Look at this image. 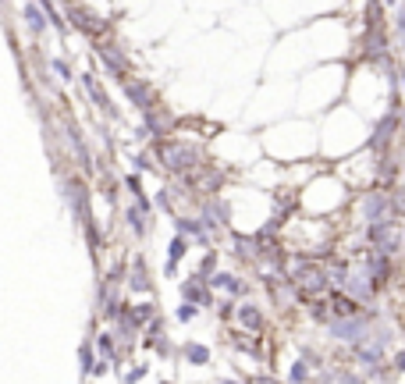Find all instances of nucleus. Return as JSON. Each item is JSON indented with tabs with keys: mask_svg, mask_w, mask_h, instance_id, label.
Wrapping results in <instances>:
<instances>
[{
	"mask_svg": "<svg viewBox=\"0 0 405 384\" xmlns=\"http://www.w3.org/2000/svg\"><path fill=\"white\" fill-rule=\"evenodd\" d=\"M128 160H132V168L139 171V175H146V171H157V157H150V153H142V150H128Z\"/></svg>",
	"mask_w": 405,
	"mask_h": 384,
	"instance_id": "23",
	"label": "nucleus"
},
{
	"mask_svg": "<svg viewBox=\"0 0 405 384\" xmlns=\"http://www.w3.org/2000/svg\"><path fill=\"white\" fill-rule=\"evenodd\" d=\"M306 380H310V363L306 359L292 363V384H306Z\"/></svg>",
	"mask_w": 405,
	"mask_h": 384,
	"instance_id": "28",
	"label": "nucleus"
},
{
	"mask_svg": "<svg viewBox=\"0 0 405 384\" xmlns=\"http://www.w3.org/2000/svg\"><path fill=\"white\" fill-rule=\"evenodd\" d=\"M107 370H110V359H100V363H96V370H93V373H96V377H103V373H107Z\"/></svg>",
	"mask_w": 405,
	"mask_h": 384,
	"instance_id": "36",
	"label": "nucleus"
},
{
	"mask_svg": "<svg viewBox=\"0 0 405 384\" xmlns=\"http://www.w3.org/2000/svg\"><path fill=\"white\" fill-rule=\"evenodd\" d=\"M79 82H82V89L89 93V100L100 107V111H107L110 118H121L118 111H114V103H110V96H107V89L100 86V79H96V75H89V72H86V75H79Z\"/></svg>",
	"mask_w": 405,
	"mask_h": 384,
	"instance_id": "14",
	"label": "nucleus"
},
{
	"mask_svg": "<svg viewBox=\"0 0 405 384\" xmlns=\"http://www.w3.org/2000/svg\"><path fill=\"white\" fill-rule=\"evenodd\" d=\"M182 299L203 310V306H213V289L203 274H189V282H182Z\"/></svg>",
	"mask_w": 405,
	"mask_h": 384,
	"instance_id": "10",
	"label": "nucleus"
},
{
	"mask_svg": "<svg viewBox=\"0 0 405 384\" xmlns=\"http://www.w3.org/2000/svg\"><path fill=\"white\" fill-rule=\"evenodd\" d=\"M235 317H239V324H242V327H249V331H253V335H260V331H263V324H267L256 303H242Z\"/></svg>",
	"mask_w": 405,
	"mask_h": 384,
	"instance_id": "19",
	"label": "nucleus"
},
{
	"mask_svg": "<svg viewBox=\"0 0 405 384\" xmlns=\"http://www.w3.org/2000/svg\"><path fill=\"white\" fill-rule=\"evenodd\" d=\"M68 22H72L79 32L93 36V39H96V36H103V29H107L100 18H93V15H89V11H82V8H68Z\"/></svg>",
	"mask_w": 405,
	"mask_h": 384,
	"instance_id": "18",
	"label": "nucleus"
},
{
	"mask_svg": "<svg viewBox=\"0 0 405 384\" xmlns=\"http://www.w3.org/2000/svg\"><path fill=\"white\" fill-rule=\"evenodd\" d=\"M146 373H150V366H146V363H139V366H128V373H125V384H139Z\"/></svg>",
	"mask_w": 405,
	"mask_h": 384,
	"instance_id": "32",
	"label": "nucleus"
},
{
	"mask_svg": "<svg viewBox=\"0 0 405 384\" xmlns=\"http://www.w3.org/2000/svg\"><path fill=\"white\" fill-rule=\"evenodd\" d=\"M175 232L178 235H185V239H192V242H210V228H206V221L203 217H189V213H175Z\"/></svg>",
	"mask_w": 405,
	"mask_h": 384,
	"instance_id": "11",
	"label": "nucleus"
},
{
	"mask_svg": "<svg viewBox=\"0 0 405 384\" xmlns=\"http://www.w3.org/2000/svg\"><path fill=\"white\" fill-rule=\"evenodd\" d=\"M182 356H185V363H192V366H206V363H210V349H206L203 342H185Z\"/></svg>",
	"mask_w": 405,
	"mask_h": 384,
	"instance_id": "21",
	"label": "nucleus"
},
{
	"mask_svg": "<svg viewBox=\"0 0 405 384\" xmlns=\"http://www.w3.org/2000/svg\"><path fill=\"white\" fill-rule=\"evenodd\" d=\"M217 313H220V320H231V317L239 313V306L231 303V299H220V303H217Z\"/></svg>",
	"mask_w": 405,
	"mask_h": 384,
	"instance_id": "33",
	"label": "nucleus"
},
{
	"mask_svg": "<svg viewBox=\"0 0 405 384\" xmlns=\"http://www.w3.org/2000/svg\"><path fill=\"white\" fill-rule=\"evenodd\" d=\"M121 270H107L100 278V296H96V313L114 324V317L121 313Z\"/></svg>",
	"mask_w": 405,
	"mask_h": 384,
	"instance_id": "6",
	"label": "nucleus"
},
{
	"mask_svg": "<svg viewBox=\"0 0 405 384\" xmlns=\"http://www.w3.org/2000/svg\"><path fill=\"white\" fill-rule=\"evenodd\" d=\"M114 338H118V335H114V327H107V331H100V335H96L100 359H110V363H114Z\"/></svg>",
	"mask_w": 405,
	"mask_h": 384,
	"instance_id": "22",
	"label": "nucleus"
},
{
	"mask_svg": "<svg viewBox=\"0 0 405 384\" xmlns=\"http://www.w3.org/2000/svg\"><path fill=\"white\" fill-rule=\"evenodd\" d=\"M96 363H100V359L93 356V345H89V342H82V345H79V366H82V373H93V370H96Z\"/></svg>",
	"mask_w": 405,
	"mask_h": 384,
	"instance_id": "25",
	"label": "nucleus"
},
{
	"mask_svg": "<svg viewBox=\"0 0 405 384\" xmlns=\"http://www.w3.org/2000/svg\"><path fill=\"white\" fill-rule=\"evenodd\" d=\"M132 310H135L139 327H146V324H153V320H157V303H150V299H146V303H135Z\"/></svg>",
	"mask_w": 405,
	"mask_h": 384,
	"instance_id": "24",
	"label": "nucleus"
},
{
	"mask_svg": "<svg viewBox=\"0 0 405 384\" xmlns=\"http://www.w3.org/2000/svg\"><path fill=\"white\" fill-rule=\"evenodd\" d=\"M398 135H401V111H384V114L373 121L370 135H366V150L377 153V157H384V153L394 150Z\"/></svg>",
	"mask_w": 405,
	"mask_h": 384,
	"instance_id": "5",
	"label": "nucleus"
},
{
	"mask_svg": "<svg viewBox=\"0 0 405 384\" xmlns=\"http://www.w3.org/2000/svg\"><path fill=\"white\" fill-rule=\"evenodd\" d=\"M334 384H366V373H352V370H341L334 377Z\"/></svg>",
	"mask_w": 405,
	"mask_h": 384,
	"instance_id": "31",
	"label": "nucleus"
},
{
	"mask_svg": "<svg viewBox=\"0 0 405 384\" xmlns=\"http://www.w3.org/2000/svg\"><path fill=\"white\" fill-rule=\"evenodd\" d=\"M167 192H171V189H167V185H160V192H157V199H153V203H157V210H164V213L175 217V206H171V196H167Z\"/></svg>",
	"mask_w": 405,
	"mask_h": 384,
	"instance_id": "29",
	"label": "nucleus"
},
{
	"mask_svg": "<svg viewBox=\"0 0 405 384\" xmlns=\"http://www.w3.org/2000/svg\"><path fill=\"white\" fill-rule=\"evenodd\" d=\"M96 61L107 68L110 79H118V82L128 79V58H125V53L114 46V43H96Z\"/></svg>",
	"mask_w": 405,
	"mask_h": 384,
	"instance_id": "8",
	"label": "nucleus"
},
{
	"mask_svg": "<svg viewBox=\"0 0 405 384\" xmlns=\"http://www.w3.org/2000/svg\"><path fill=\"white\" fill-rule=\"evenodd\" d=\"M128 289L132 292H153V282H150V270H146V263H142V256L132 263V270H128Z\"/></svg>",
	"mask_w": 405,
	"mask_h": 384,
	"instance_id": "20",
	"label": "nucleus"
},
{
	"mask_svg": "<svg viewBox=\"0 0 405 384\" xmlns=\"http://www.w3.org/2000/svg\"><path fill=\"white\" fill-rule=\"evenodd\" d=\"M377 320H380V310H377V306H366V310L356 313V317H334V320L327 324V335H331L334 342H341V345H359V342L370 338V331H373Z\"/></svg>",
	"mask_w": 405,
	"mask_h": 384,
	"instance_id": "3",
	"label": "nucleus"
},
{
	"mask_svg": "<svg viewBox=\"0 0 405 384\" xmlns=\"http://www.w3.org/2000/svg\"><path fill=\"white\" fill-rule=\"evenodd\" d=\"M175 317H178V324H189V320H196V317H199V306H196V303H182Z\"/></svg>",
	"mask_w": 405,
	"mask_h": 384,
	"instance_id": "27",
	"label": "nucleus"
},
{
	"mask_svg": "<svg viewBox=\"0 0 405 384\" xmlns=\"http://www.w3.org/2000/svg\"><path fill=\"white\" fill-rule=\"evenodd\" d=\"M22 22H25V29H29L32 36H43V32L50 29V18H46V11L39 8V0H25V4H22Z\"/></svg>",
	"mask_w": 405,
	"mask_h": 384,
	"instance_id": "15",
	"label": "nucleus"
},
{
	"mask_svg": "<svg viewBox=\"0 0 405 384\" xmlns=\"http://www.w3.org/2000/svg\"><path fill=\"white\" fill-rule=\"evenodd\" d=\"M217 384H242V380H235V377H220Z\"/></svg>",
	"mask_w": 405,
	"mask_h": 384,
	"instance_id": "38",
	"label": "nucleus"
},
{
	"mask_svg": "<svg viewBox=\"0 0 405 384\" xmlns=\"http://www.w3.org/2000/svg\"><path fill=\"white\" fill-rule=\"evenodd\" d=\"M210 289L213 292H227V296H249V285L239 278V274H231V270H217V274H210Z\"/></svg>",
	"mask_w": 405,
	"mask_h": 384,
	"instance_id": "13",
	"label": "nucleus"
},
{
	"mask_svg": "<svg viewBox=\"0 0 405 384\" xmlns=\"http://www.w3.org/2000/svg\"><path fill=\"white\" fill-rule=\"evenodd\" d=\"M50 72H57L65 82H72V68H68V61H65V58H50Z\"/></svg>",
	"mask_w": 405,
	"mask_h": 384,
	"instance_id": "30",
	"label": "nucleus"
},
{
	"mask_svg": "<svg viewBox=\"0 0 405 384\" xmlns=\"http://www.w3.org/2000/svg\"><path fill=\"white\" fill-rule=\"evenodd\" d=\"M249 384H281V380H277V377H267V373H263V377H249Z\"/></svg>",
	"mask_w": 405,
	"mask_h": 384,
	"instance_id": "35",
	"label": "nucleus"
},
{
	"mask_svg": "<svg viewBox=\"0 0 405 384\" xmlns=\"http://www.w3.org/2000/svg\"><path fill=\"white\" fill-rule=\"evenodd\" d=\"M327 303H331V313H334V317H356V313H363V310H366V306H363V303H356L349 292H338V289H331Z\"/></svg>",
	"mask_w": 405,
	"mask_h": 384,
	"instance_id": "17",
	"label": "nucleus"
},
{
	"mask_svg": "<svg viewBox=\"0 0 405 384\" xmlns=\"http://www.w3.org/2000/svg\"><path fill=\"white\" fill-rule=\"evenodd\" d=\"M398 82H401V93H405V50H401V72H398Z\"/></svg>",
	"mask_w": 405,
	"mask_h": 384,
	"instance_id": "37",
	"label": "nucleus"
},
{
	"mask_svg": "<svg viewBox=\"0 0 405 384\" xmlns=\"http://www.w3.org/2000/svg\"><path fill=\"white\" fill-rule=\"evenodd\" d=\"M189 249H192V239H185V235H178V232H175V239L167 242V263H164V278H175V274H178V263L189 256Z\"/></svg>",
	"mask_w": 405,
	"mask_h": 384,
	"instance_id": "12",
	"label": "nucleus"
},
{
	"mask_svg": "<svg viewBox=\"0 0 405 384\" xmlns=\"http://www.w3.org/2000/svg\"><path fill=\"white\" fill-rule=\"evenodd\" d=\"M196 274H203V278H210V274H217V249H210L206 256H203V263H199V270Z\"/></svg>",
	"mask_w": 405,
	"mask_h": 384,
	"instance_id": "26",
	"label": "nucleus"
},
{
	"mask_svg": "<svg viewBox=\"0 0 405 384\" xmlns=\"http://www.w3.org/2000/svg\"><path fill=\"white\" fill-rule=\"evenodd\" d=\"M356 217L359 225H377V221H387V217H394V203H391V189L384 185H366L359 189L356 196Z\"/></svg>",
	"mask_w": 405,
	"mask_h": 384,
	"instance_id": "4",
	"label": "nucleus"
},
{
	"mask_svg": "<svg viewBox=\"0 0 405 384\" xmlns=\"http://www.w3.org/2000/svg\"><path fill=\"white\" fill-rule=\"evenodd\" d=\"M288 278H292L299 299H306V303H313V299H320L324 292H331V274H327V267H324L320 260H313V256H296L292 267H288Z\"/></svg>",
	"mask_w": 405,
	"mask_h": 384,
	"instance_id": "2",
	"label": "nucleus"
},
{
	"mask_svg": "<svg viewBox=\"0 0 405 384\" xmlns=\"http://www.w3.org/2000/svg\"><path fill=\"white\" fill-rule=\"evenodd\" d=\"M391 370H394V373H405V349H398V352L391 356Z\"/></svg>",
	"mask_w": 405,
	"mask_h": 384,
	"instance_id": "34",
	"label": "nucleus"
},
{
	"mask_svg": "<svg viewBox=\"0 0 405 384\" xmlns=\"http://www.w3.org/2000/svg\"><path fill=\"white\" fill-rule=\"evenodd\" d=\"M199 217L206 221V228H210V232H220V228H227V225H231V206H227V199H220V196H206V203H203Z\"/></svg>",
	"mask_w": 405,
	"mask_h": 384,
	"instance_id": "9",
	"label": "nucleus"
},
{
	"mask_svg": "<svg viewBox=\"0 0 405 384\" xmlns=\"http://www.w3.org/2000/svg\"><path fill=\"white\" fill-rule=\"evenodd\" d=\"M125 225H128V232H132L139 242H142V239H146V232H150V213H146L135 199L125 206Z\"/></svg>",
	"mask_w": 405,
	"mask_h": 384,
	"instance_id": "16",
	"label": "nucleus"
},
{
	"mask_svg": "<svg viewBox=\"0 0 405 384\" xmlns=\"http://www.w3.org/2000/svg\"><path fill=\"white\" fill-rule=\"evenodd\" d=\"M121 89H125L128 103L135 107L139 114H150V111H157V93H153V86H150L146 79H125V82H121Z\"/></svg>",
	"mask_w": 405,
	"mask_h": 384,
	"instance_id": "7",
	"label": "nucleus"
},
{
	"mask_svg": "<svg viewBox=\"0 0 405 384\" xmlns=\"http://www.w3.org/2000/svg\"><path fill=\"white\" fill-rule=\"evenodd\" d=\"M153 157H157L160 168L167 175H175V178H185V175L203 168V150L185 143V139H157L153 143Z\"/></svg>",
	"mask_w": 405,
	"mask_h": 384,
	"instance_id": "1",
	"label": "nucleus"
}]
</instances>
